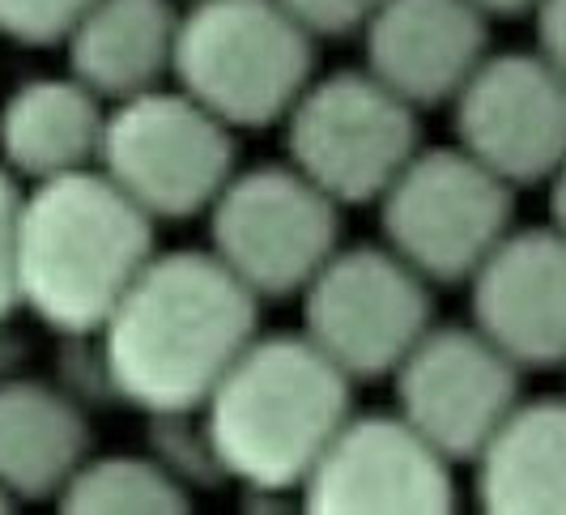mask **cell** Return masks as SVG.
<instances>
[{
    "instance_id": "6da1fadb",
    "label": "cell",
    "mask_w": 566,
    "mask_h": 515,
    "mask_svg": "<svg viewBox=\"0 0 566 515\" xmlns=\"http://www.w3.org/2000/svg\"><path fill=\"white\" fill-rule=\"evenodd\" d=\"M260 333V298L213 252H154L90 337L112 401L197 413Z\"/></svg>"
},
{
    "instance_id": "7a4b0ae2",
    "label": "cell",
    "mask_w": 566,
    "mask_h": 515,
    "mask_svg": "<svg viewBox=\"0 0 566 515\" xmlns=\"http://www.w3.org/2000/svg\"><path fill=\"white\" fill-rule=\"evenodd\" d=\"M349 413L354 379L307 333H255L197 409L222 482L252 494L303 490Z\"/></svg>"
},
{
    "instance_id": "3957f363",
    "label": "cell",
    "mask_w": 566,
    "mask_h": 515,
    "mask_svg": "<svg viewBox=\"0 0 566 515\" xmlns=\"http://www.w3.org/2000/svg\"><path fill=\"white\" fill-rule=\"evenodd\" d=\"M154 218L98 167L30 183L18 227V294L56 337H94L154 260Z\"/></svg>"
},
{
    "instance_id": "277c9868",
    "label": "cell",
    "mask_w": 566,
    "mask_h": 515,
    "mask_svg": "<svg viewBox=\"0 0 566 515\" xmlns=\"http://www.w3.org/2000/svg\"><path fill=\"white\" fill-rule=\"evenodd\" d=\"M170 77L239 128L282 124L315 77V34L277 0H192L179 13Z\"/></svg>"
},
{
    "instance_id": "5b68a950",
    "label": "cell",
    "mask_w": 566,
    "mask_h": 515,
    "mask_svg": "<svg viewBox=\"0 0 566 515\" xmlns=\"http://www.w3.org/2000/svg\"><path fill=\"white\" fill-rule=\"evenodd\" d=\"M94 167L154 222H188L234 175V128L179 86H154L107 112Z\"/></svg>"
},
{
    "instance_id": "8992f818",
    "label": "cell",
    "mask_w": 566,
    "mask_h": 515,
    "mask_svg": "<svg viewBox=\"0 0 566 515\" xmlns=\"http://www.w3.org/2000/svg\"><path fill=\"white\" fill-rule=\"evenodd\" d=\"M384 243L430 286L469 282L511 234L515 188L469 149H418L379 197Z\"/></svg>"
},
{
    "instance_id": "52a82bcc",
    "label": "cell",
    "mask_w": 566,
    "mask_h": 515,
    "mask_svg": "<svg viewBox=\"0 0 566 515\" xmlns=\"http://www.w3.org/2000/svg\"><path fill=\"white\" fill-rule=\"evenodd\" d=\"M282 124L290 167L307 175L340 209L379 201L422 149L418 107H409L367 69L312 77Z\"/></svg>"
},
{
    "instance_id": "ba28073f",
    "label": "cell",
    "mask_w": 566,
    "mask_h": 515,
    "mask_svg": "<svg viewBox=\"0 0 566 515\" xmlns=\"http://www.w3.org/2000/svg\"><path fill=\"white\" fill-rule=\"evenodd\" d=\"M205 218L209 252L260 303L303 294L340 248V204L290 162L234 171Z\"/></svg>"
},
{
    "instance_id": "9c48e42d",
    "label": "cell",
    "mask_w": 566,
    "mask_h": 515,
    "mask_svg": "<svg viewBox=\"0 0 566 515\" xmlns=\"http://www.w3.org/2000/svg\"><path fill=\"white\" fill-rule=\"evenodd\" d=\"M430 282L384 248H337L303 290V333L349 379H379L430 328Z\"/></svg>"
},
{
    "instance_id": "30bf717a",
    "label": "cell",
    "mask_w": 566,
    "mask_h": 515,
    "mask_svg": "<svg viewBox=\"0 0 566 515\" xmlns=\"http://www.w3.org/2000/svg\"><path fill=\"white\" fill-rule=\"evenodd\" d=\"M397 413L452 464H473L520 397V367L473 324L426 328L392 371Z\"/></svg>"
},
{
    "instance_id": "8fae6325",
    "label": "cell",
    "mask_w": 566,
    "mask_h": 515,
    "mask_svg": "<svg viewBox=\"0 0 566 515\" xmlns=\"http://www.w3.org/2000/svg\"><path fill=\"white\" fill-rule=\"evenodd\" d=\"M452 124L503 183H549L566 162V73L541 52H490L452 98Z\"/></svg>"
},
{
    "instance_id": "7c38bea8",
    "label": "cell",
    "mask_w": 566,
    "mask_h": 515,
    "mask_svg": "<svg viewBox=\"0 0 566 515\" xmlns=\"http://www.w3.org/2000/svg\"><path fill=\"white\" fill-rule=\"evenodd\" d=\"M298 498L319 515H443L455 512L452 460L400 413H349Z\"/></svg>"
},
{
    "instance_id": "4fadbf2b",
    "label": "cell",
    "mask_w": 566,
    "mask_h": 515,
    "mask_svg": "<svg viewBox=\"0 0 566 515\" xmlns=\"http://www.w3.org/2000/svg\"><path fill=\"white\" fill-rule=\"evenodd\" d=\"M473 328L520 371L566 367V234L554 227L515 230L469 277Z\"/></svg>"
},
{
    "instance_id": "5bb4252c",
    "label": "cell",
    "mask_w": 566,
    "mask_h": 515,
    "mask_svg": "<svg viewBox=\"0 0 566 515\" xmlns=\"http://www.w3.org/2000/svg\"><path fill=\"white\" fill-rule=\"evenodd\" d=\"M363 43L370 77L422 112L452 103L490 56V18L473 0H379Z\"/></svg>"
},
{
    "instance_id": "9a60e30c",
    "label": "cell",
    "mask_w": 566,
    "mask_h": 515,
    "mask_svg": "<svg viewBox=\"0 0 566 515\" xmlns=\"http://www.w3.org/2000/svg\"><path fill=\"white\" fill-rule=\"evenodd\" d=\"M90 456V422L64 383L0 379V490L22 507L60 498Z\"/></svg>"
},
{
    "instance_id": "2e32d148",
    "label": "cell",
    "mask_w": 566,
    "mask_h": 515,
    "mask_svg": "<svg viewBox=\"0 0 566 515\" xmlns=\"http://www.w3.org/2000/svg\"><path fill=\"white\" fill-rule=\"evenodd\" d=\"M179 9L170 0H94L60 43L69 73L103 103L163 86L175 64Z\"/></svg>"
},
{
    "instance_id": "e0dca14e",
    "label": "cell",
    "mask_w": 566,
    "mask_h": 515,
    "mask_svg": "<svg viewBox=\"0 0 566 515\" xmlns=\"http://www.w3.org/2000/svg\"><path fill=\"white\" fill-rule=\"evenodd\" d=\"M107 107L69 77H30L0 103V167L22 183H43L98 162Z\"/></svg>"
},
{
    "instance_id": "ac0fdd59",
    "label": "cell",
    "mask_w": 566,
    "mask_h": 515,
    "mask_svg": "<svg viewBox=\"0 0 566 515\" xmlns=\"http://www.w3.org/2000/svg\"><path fill=\"white\" fill-rule=\"evenodd\" d=\"M473 469L482 512L566 515V397L515 404Z\"/></svg>"
},
{
    "instance_id": "d6986e66",
    "label": "cell",
    "mask_w": 566,
    "mask_h": 515,
    "mask_svg": "<svg viewBox=\"0 0 566 515\" xmlns=\"http://www.w3.org/2000/svg\"><path fill=\"white\" fill-rule=\"evenodd\" d=\"M60 512L77 515H179L192 512V490L158 456H90L60 490Z\"/></svg>"
},
{
    "instance_id": "ffe728a7",
    "label": "cell",
    "mask_w": 566,
    "mask_h": 515,
    "mask_svg": "<svg viewBox=\"0 0 566 515\" xmlns=\"http://www.w3.org/2000/svg\"><path fill=\"white\" fill-rule=\"evenodd\" d=\"M94 0H0V39L18 48H60Z\"/></svg>"
},
{
    "instance_id": "44dd1931",
    "label": "cell",
    "mask_w": 566,
    "mask_h": 515,
    "mask_svg": "<svg viewBox=\"0 0 566 515\" xmlns=\"http://www.w3.org/2000/svg\"><path fill=\"white\" fill-rule=\"evenodd\" d=\"M22 197L27 183L13 171L0 167V319H13L22 312L18 294V227H22Z\"/></svg>"
},
{
    "instance_id": "7402d4cb",
    "label": "cell",
    "mask_w": 566,
    "mask_h": 515,
    "mask_svg": "<svg viewBox=\"0 0 566 515\" xmlns=\"http://www.w3.org/2000/svg\"><path fill=\"white\" fill-rule=\"evenodd\" d=\"M277 4L298 27L312 30L315 39H340L367 27L379 0H277Z\"/></svg>"
},
{
    "instance_id": "603a6c76",
    "label": "cell",
    "mask_w": 566,
    "mask_h": 515,
    "mask_svg": "<svg viewBox=\"0 0 566 515\" xmlns=\"http://www.w3.org/2000/svg\"><path fill=\"white\" fill-rule=\"evenodd\" d=\"M533 22H537V52L566 73V0H541L533 9Z\"/></svg>"
},
{
    "instance_id": "cb8c5ba5",
    "label": "cell",
    "mask_w": 566,
    "mask_h": 515,
    "mask_svg": "<svg viewBox=\"0 0 566 515\" xmlns=\"http://www.w3.org/2000/svg\"><path fill=\"white\" fill-rule=\"evenodd\" d=\"M18 358H22V337H18L13 319H0V379L18 367Z\"/></svg>"
},
{
    "instance_id": "d4e9b609",
    "label": "cell",
    "mask_w": 566,
    "mask_h": 515,
    "mask_svg": "<svg viewBox=\"0 0 566 515\" xmlns=\"http://www.w3.org/2000/svg\"><path fill=\"white\" fill-rule=\"evenodd\" d=\"M549 227L566 234V162L549 179Z\"/></svg>"
},
{
    "instance_id": "484cf974",
    "label": "cell",
    "mask_w": 566,
    "mask_h": 515,
    "mask_svg": "<svg viewBox=\"0 0 566 515\" xmlns=\"http://www.w3.org/2000/svg\"><path fill=\"white\" fill-rule=\"evenodd\" d=\"M478 9H482L485 18H524V13H533L541 0H473Z\"/></svg>"
},
{
    "instance_id": "4316f807",
    "label": "cell",
    "mask_w": 566,
    "mask_h": 515,
    "mask_svg": "<svg viewBox=\"0 0 566 515\" xmlns=\"http://www.w3.org/2000/svg\"><path fill=\"white\" fill-rule=\"evenodd\" d=\"M13 507H18V503H13V498H9L4 490H0V512H13Z\"/></svg>"
}]
</instances>
